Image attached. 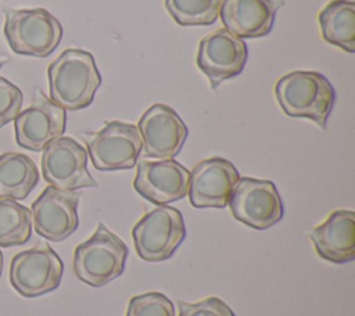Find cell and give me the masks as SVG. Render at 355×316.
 <instances>
[{
    "instance_id": "obj_19",
    "label": "cell",
    "mask_w": 355,
    "mask_h": 316,
    "mask_svg": "<svg viewBox=\"0 0 355 316\" xmlns=\"http://www.w3.org/2000/svg\"><path fill=\"white\" fill-rule=\"evenodd\" d=\"M37 182V166L26 154L14 151L0 154V198L24 200Z\"/></svg>"
},
{
    "instance_id": "obj_10",
    "label": "cell",
    "mask_w": 355,
    "mask_h": 316,
    "mask_svg": "<svg viewBox=\"0 0 355 316\" xmlns=\"http://www.w3.org/2000/svg\"><path fill=\"white\" fill-rule=\"evenodd\" d=\"M247 55L244 40L220 28L200 40L196 62L215 90L223 80L241 73Z\"/></svg>"
},
{
    "instance_id": "obj_24",
    "label": "cell",
    "mask_w": 355,
    "mask_h": 316,
    "mask_svg": "<svg viewBox=\"0 0 355 316\" xmlns=\"http://www.w3.org/2000/svg\"><path fill=\"white\" fill-rule=\"evenodd\" d=\"M22 105V91L10 80L0 78V128L14 121Z\"/></svg>"
},
{
    "instance_id": "obj_9",
    "label": "cell",
    "mask_w": 355,
    "mask_h": 316,
    "mask_svg": "<svg viewBox=\"0 0 355 316\" xmlns=\"http://www.w3.org/2000/svg\"><path fill=\"white\" fill-rule=\"evenodd\" d=\"M42 151V175L50 186L67 191L97 187L87 170V151L75 139L61 136Z\"/></svg>"
},
{
    "instance_id": "obj_23",
    "label": "cell",
    "mask_w": 355,
    "mask_h": 316,
    "mask_svg": "<svg viewBox=\"0 0 355 316\" xmlns=\"http://www.w3.org/2000/svg\"><path fill=\"white\" fill-rule=\"evenodd\" d=\"M178 308L179 316H236L229 305L216 297H209L194 304L178 301Z\"/></svg>"
},
{
    "instance_id": "obj_21",
    "label": "cell",
    "mask_w": 355,
    "mask_h": 316,
    "mask_svg": "<svg viewBox=\"0 0 355 316\" xmlns=\"http://www.w3.org/2000/svg\"><path fill=\"white\" fill-rule=\"evenodd\" d=\"M220 1L222 0H164V6L179 25H211L219 15Z\"/></svg>"
},
{
    "instance_id": "obj_2",
    "label": "cell",
    "mask_w": 355,
    "mask_h": 316,
    "mask_svg": "<svg viewBox=\"0 0 355 316\" xmlns=\"http://www.w3.org/2000/svg\"><path fill=\"white\" fill-rule=\"evenodd\" d=\"M275 96L286 115L311 119L320 129H326L336 101V91L329 79L313 71L283 75L275 85Z\"/></svg>"
},
{
    "instance_id": "obj_16",
    "label": "cell",
    "mask_w": 355,
    "mask_h": 316,
    "mask_svg": "<svg viewBox=\"0 0 355 316\" xmlns=\"http://www.w3.org/2000/svg\"><path fill=\"white\" fill-rule=\"evenodd\" d=\"M283 0H222L219 17L226 30L240 39L266 36Z\"/></svg>"
},
{
    "instance_id": "obj_25",
    "label": "cell",
    "mask_w": 355,
    "mask_h": 316,
    "mask_svg": "<svg viewBox=\"0 0 355 316\" xmlns=\"http://www.w3.org/2000/svg\"><path fill=\"white\" fill-rule=\"evenodd\" d=\"M1 272H3V254L0 251V276H1Z\"/></svg>"
},
{
    "instance_id": "obj_7",
    "label": "cell",
    "mask_w": 355,
    "mask_h": 316,
    "mask_svg": "<svg viewBox=\"0 0 355 316\" xmlns=\"http://www.w3.org/2000/svg\"><path fill=\"white\" fill-rule=\"evenodd\" d=\"M64 265L47 244L21 251L10 262V283L25 298H33L55 290L62 277Z\"/></svg>"
},
{
    "instance_id": "obj_15",
    "label": "cell",
    "mask_w": 355,
    "mask_h": 316,
    "mask_svg": "<svg viewBox=\"0 0 355 316\" xmlns=\"http://www.w3.org/2000/svg\"><path fill=\"white\" fill-rule=\"evenodd\" d=\"M234 165L220 157L200 161L189 176V200L194 208H225L239 180Z\"/></svg>"
},
{
    "instance_id": "obj_5",
    "label": "cell",
    "mask_w": 355,
    "mask_h": 316,
    "mask_svg": "<svg viewBox=\"0 0 355 316\" xmlns=\"http://www.w3.org/2000/svg\"><path fill=\"white\" fill-rule=\"evenodd\" d=\"M132 237L141 259L147 262L166 261L186 237L183 216L176 208L158 205L132 227Z\"/></svg>"
},
{
    "instance_id": "obj_1",
    "label": "cell",
    "mask_w": 355,
    "mask_h": 316,
    "mask_svg": "<svg viewBox=\"0 0 355 316\" xmlns=\"http://www.w3.org/2000/svg\"><path fill=\"white\" fill-rule=\"evenodd\" d=\"M50 100L64 109L89 107L101 85V75L92 53L80 49L64 50L47 68Z\"/></svg>"
},
{
    "instance_id": "obj_3",
    "label": "cell",
    "mask_w": 355,
    "mask_h": 316,
    "mask_svg": "<svg viewBox=\"0 0 355 316\" xmlns=\"http://www.w3.org/2000/svg\"><path fill=\"white\" fill-rule=\"evenodd\" d=\"M128 247L104 223H98L94 233L73 251V272L76 277L92 287H101L125 269Z\"/></svg>"
},
{
    "instance_id": "obj_11",
    "label": "cell",
    "mask_w": 355,
    "mask_h": 316,
    "mask_svg": "<svg viewBox=\"0 0 355 316\" xmlns=\"http://www.w3.org/2000/svg\"><path fill=\"white\" fill-rule=\"evenodd\" d=\"M15 141L31 151H42L65 130V109L36 89L32 104L14 118Z\"/></svg>"
},
{
    "instance_id": "obj_18",
    "label": "cell",
    "mask_w": 355,
    "mask_h": 316,
    "mask_svg": "<svg viewBox=\"0 0 355 316\" xmlns=\"http://www.w3.org/2000/svg\"><path fill=\"white\" fill-rule=\"evenodd\" d=\"M320 35L329 44L352 54L355 51V3L331 0L318 15Z\"/></svg>"
},
{
    "instance_id": "obj_22",
    "label": "cell",
    "mask_w": 355,
    "mask_h": 316,
    "mask_svg": "<svg viewBox=\"0 0 355 316\" xmlns=\"http://www.w3.org/2000/svg\"><path fill=\"white\" fill-rule=\"evenodd\" d=\"M125 316H175V305L162 292L150 291L132 297Z\"/></svg>"
},
{
    "instance_id": "obj_8",
    "label": "cell",
    "mask_w": 355,
    "mask_h": 316,
    "mask_svg": "<svg viewBox=\"0 0 355 316\" xmlns=\"http://www.w3.org/2000/svg\"><path fill=\"white\" fill-rule=\"evenodd\" d=\"M227 205L234 219L257 230L269 229L283 218V202L270 180L239 177Z\"/></svg>"
},
{
    "instance_id": "obj_26",
    "label": "cell",
    "mask_w": 355,
    "mask_h": 316,
    "mask_svg": "<svg viewBox=\"0 0 355 316\" xmlns=\"http://www.w3.org/2000/svg\"><path fill=\"white\" fill-rule=\"evenodd\" d=\"M3 65V58H0V67Z\"/></svg>"
},
{
    "instance_id": "obj_14",
    "label": "cell",
    "mask_w": 355,
    "mask_h": 316,
    "mask_svg": "<svg viewBox=\"0 0 355 316\" xmlns=\"http://www.w3.org/2000/svg\"><path fill=\"white\" fill-rule=\"evenodd\" d=\"M137 164L135 190L155 205H168L187 195L190 172L173 158Z\"/></svg>"
},
{
    "instance_id": "obj_4",
    "label": "cell",
    "mask_w": 355,
    "mask_h": 316,
    "mask_svg": "<svg viewBox=\"0 0 355 316\" xmlns=\"http://www.w3.org/2000/svg\"><path fill=\"white\" fill-rule=\"evenodd\" d=\"M3 32L10 49L19 55L47 57L61 42L60 21L44 8H8Z\"/></svg>"
},
{
    "instance_id": "obj_12",
    "label": "cell",
    "mask_w": 355,
    "mask_h": 316,
    "mask_svg": "<svg viewBox=\"0 0 355 316\" xmlns=\"http://www.w3.org/2000/svg\"><path fill=\"white\" fill-rule=\"evenodd\" d=\"M79 193L47 186L31 205L32 226L46 240L62 241L79 225Z\"/></svg>"
},
{
    "instance_id": "obj_17",
    "label": "cell",
    "mask_w": 355,
    "mask_h": 316,
    "mask_svg": "<svg viewBox=\"0 0 355 316\" xmlns=\"http://www.w3.org/2000/svg\"><path fill=\"white\" fill-rule=\"evenodd\" d=\"M316 254L331 263H347L355 258V212L338 209L309 231Z\"/></svg>"
},
{
    "instance_id": "obj_6",
    "label": "cell",
    "mask_w": 355,
    "mask_h": 316,
    "mask_svg": "<svg viewBox=\"0 0 355 316\" xmlns=\"http://www.w3.org/2000/svg\"><path fill=\"white\" fill-rule=\"evenodd\" d=\"M86 151L97 170L130 169L141 154V137L137 126L122 121H110L94 133H83Z\"/></svg>"
},
{
    "instance_id": "obj_20",
    "label": "cell",
    "mask_w": 355,
    "mask_h": 316,
    "mask_svg": "<svg viewBox=\"0 0 355 316\" xmlns=\"http://www.w3.org/2000/svg\"><path fill=\"white\" fill-rule=\"evenodd\" d=\"M31 211L15 200L0 198V247L22 245L31 238Z\"/></svg>"
},
{
    "instance_id": "obj_13",
    "label": "cell",
    "mask_w": 355,
    "mask_h": 316,
    "mask_svg": "<svg viewBox=\"0 0 355 316\" xmlns=\"http://www.w3.org/2000/svg\"><path fill=\"white\" fill-rule=\"evenodd\" d=\"M144 157L171 159L176 157L189 134L178 112L165 104H153L139 119Z\"/></svg>"
}]
</instances>
